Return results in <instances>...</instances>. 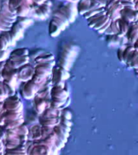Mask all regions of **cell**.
<instances>
[{
	"label": "cell",
	"instance_id": "35",
	"mask_svg": "<svg viewBox=\"0 0 138 155\" xmlns=\"http://www.w3.org/2000/svg\"><path fill=\"white\" fill-rule=\"evenodd\" d=\"M103 11H105L104 7H102V8H98V9H92V10H90V11H89V12H87V13H85V14L82 15V16L84 17V19H88L89 18H90V17L93 16V15L98 14V13L103 12Z\"/></svg>",
	"mask_w": 138,
	"mask_h": 155
},
{
	"label": "cell",
	"instance_id": "40",
	"mask_svg": "<svg viewBox=\"0 0 138 155\" xmlns=\"http://www.w3.org/2000/svg\"><path fill=\"white\" fill-rule=\"evenodd\" d=\"M10 53L7 50H0V62L1 61H5L9 58Z\"/></svg>",
	"mask_w": 138,
	"mask_h": 155
},
{
	"label": "cell",
	"instance_id": "1",
	"mask_svg": "<svg viewBox=\"0 0 138 155\" xmlns=\"http://www.w3.org/2000/svg\"><path fill=\"white\" fill-rule=\"evenodd\" d=\"M78 48L74 45H66L60 55L59 66L69 70L77 54Z\"/></svg>",
	"mask_w": 138,
	"mask_h": 155
},
{
	"label": "cell",
	"instance_id": "41",
	"mask_svg": "<svg viewBox=\"0 0 138 155\" xmlns=\"http://www.w3.org/2000/svg\"><path fill=\"white\" fill-rule=\"evenodd\" d=\"M54 145H55V146L57 147V149H58V150H61V149H63V148L65 147V143L63 142L62 140H60L59 138H56L55 141H54Z\"/></svg>",
	"mask_w": 138,
	"mask_h": 155
},
{
	"label": "cell",
	"instance_id": "9",
	"mask_svg": "<svg viewBox=\"0 0 138 155\" xmlns=\"http://www.w3.org/2000/svg\"><path fill=\"white\" fill-rule=\"evenodd\" d=\"M123 8V5L120 0L116 1L111 7L106 10V14L108 15L111 20H116L120 18V11Z\"/></svg>",
	"mask_w": 138,
	"mask_h": 155
},
{
	"label": "cell",
	"instance_id": "12",
	"mask_svg": "<svg viewBox=\"0 0 138 155\" xmlns=\"http://www.w3.org/2000/svg\"><path fill=\"white\" fill-rule=\"evenodd\" d=\"M28 154H53L52 150L48 147V145H46L45 144H42V143H36V144H33L32 143V148L30 150Z\"/></svg>",
	"mask_w": 138,
	"mask_h": 155
},
{
	"label": "cell",
	"instance_id": "16",
	"mask_svg": "<svg viewBox=\"0 0 138 155\" xmlns=\"http://www.w3.org/2000/svg\"><path fill=\"white\" fill-rule=\"evenodd\" d=\"M33 12L32 6H29L26 4L19 5V7L15 9L17 17H28L29 15H31Z\"/></svg>",
	"mask_w": 138,
	"mask_h": 155
},
{
	"label": "cell",
	"instance_id": "23",
	"mask_svg": "<svg viewBox=\"0 0 138 155\" xmlns=\"http://www.w3.org/2000/svg\"><path fill=\"white\" fill-rule=\"evenodd\" d=\"M4 153L5 154H28L26 146L20 144L11 150H5Z\"/></svg>",
	"mask_w": 138,
	"mask_h": 155
},
{
	"label": "cell",
	"instance_id": "2",
	"mask_svg": "<svg viewBox=\"0 0 138 155\" xmlns=\"http://www.w3.org/2000/svg\"><path fill=\"white\" fill-rule=\"evenodd\" d=\"M51 81L53 85L65 84V81L70 78V74L69 70H65L61 66H53L51 72Z\"/></svg>",
	"mask_w": 138,
	"mask_h": 155
},
{
	"label": "cell",
	"instance_id": "3",
	"mask_svg": "<svg viewBox=\"0 0 138 155\" xmlns=\"http://www.w3.org/2000/svg\"><path fill=\"white\" fill-rule=\"evenodd\" d=\"M24 105L21 99L16 95H11L3 100V110L4 111L23 112Z\"/></svg>",
	"mask_w": 138,
	"mask_h": 155
},
{
	"label": "cell",
	"instance_id": "36",
	"mask_svg": "<svg viewBox=\"0 0 138 155\" xmlns=\"http://www.w3.org/2000/svg\"><path fill=\"white\" fill-rule=\"evenodd\" d=\"M65 100H62V99H52L50 101V106L55 108L61 109V107L63 106V104L65 103Z\"/></svg>",
	"mask_w": 138,
	"mask_h": 155
},
{
	"label": "cell",
	"instance_id": "5",
	"mask_svg": "<svg viewBox=\"0 0 138 155\" xmlns=\"http://www.w3.org/2000/svg\"><path fill=\"white\" fill-rule=\"evenodd\" d=\"M35 73V68L33 65L27 63L17 69V77L18 80L23 82H25L28 80H31L32 75Z\"/></svg>",
	"mask_w": 138,
	"mask_h": 155
},
{
	"label": "cell",
	"instance_id": "7",
	"mask_svg": "<svg viewBox=\"0 0 138 155\" xmlns=\"http://www.w3.org/2000/svg\"><path fill=\"white\" fill-rule=\"evenodd\" d=\"M58 10H59V11L67 18L68 21L70 22V24L74 23V22L75 21L77 12V7L74 5V2H68L67 5L61 6V7H59Z\"/></svg>",
	"mask_w": 138,
	"mask_h": 155
},
{
	"label": "cell",
	"instance_id": "19",
	"mask_svg": "<svg viewBox=\"0 0 138 155\" xmlns=\"http://www.w3.org/2000/svg\"><path fill=\"white\" fill-rule=\"evenodd\" d=\"M117 22H118L119 32L116 35L120 36V37H124L127 32H128V30L129 28V26H130L131 24L125 21L124 19H121V18L117 19Z\"/></svg>",
	"mask_w": 138,
	"mask_h": 155
},
{
	"label": "cell",
	"instance_id": "25",
	"mask_svg": "<svg viewBox=\"0 0 138 155\" xmlns=\"http://www.w3.org/2000/svg\"><path fill=\"white\" fill-rule=\"evenodd\" d=\"M119 32V27L117 19L116 20H111V24L108 26V28L105 30L104 33L107 35H115Z\"/></svg>",
	"mask_w": 138,
	"mask_h": 155
},
{
	"label": "cell",
	"instance_id": "28",
	"mask_svg": "<svg viewBox=\"0 0 138 155\" xmlns=\"http://www.w3.org/2000/svg\"><path fill=\"white\" fill-rule=\"evenodd\" d=\"M123 37H120L116 34L115 35H107V41L109 45L111 46H116L118 45H122L120 41Z\"/></svg>",
	"mask_w": 138,
	"mask_h": 155
},
{
	"label": "cell",
	"instance_id": "37",
	"mask_svg": "<svg viewBox=\"0 0 138 155\" xmlns=\"http://www.w3.org/2000/svg\"><path fill=\"white\" fill-rule=\"evenodd\" d=\"M53 130V128L52 127H48V126H44V125H41V137L42 138L41 139H44V138H45L48 134H50Z\"/></svg>",
	"mask_w": 138,
	"mask_h": 155
},
{
	"label": "cell",
	"instance_id": "27",
	"mask_svg": "<svg viewBox=\"0 0 138 155\" xmlns=\"http://www.w3.org/2000/svg\"><path fill=\"white\" fill-rule=\"evenodd\" d=\"M105 14H106V11H103V12H99L98 14L94 15H93L92 17H90V18H89L88 19H87V22H88V26H89L90 28H93L94 25L97 24V22L99 21V19H100V18Z\"/></svg>",
	"mask_w": 138,
	"mask_h": 155
},
{
	"label": "cell",
	"instance_id": "38",
	"mask_svg": "<svg viewBox=\"0 0 138 155\" xmlns=\"http://www.w3.org/2000/svg\"><path fill=\"white\" fill-rule=\"evenodd\" d=\"M72 112H71L69 109H67V107L61 109V118L71 120V119H72Z\"/></svg>",
	"mask_w": 138,
	"mask_h": 155
},
{
	"label": "cell",
	"instance_id": "43",
	"mask_svg": "<svg viewBox=\"0 0 138 155\" xmlns=\"http://www.w3.org/2000/svg\"><path fill=\"white\" fill-rule=\"evenodd\" d=\"M111 19H110V20H109L108 22H107L106 24H104V26L102 27L101 28H99V30H97V31H98V32H99V34H103V33H104V31H105V30H106L107 28H108V26L109 25H110V24H111Z\"/></svg>",
	"mask_w": 138,
	"mask_h": 155
},
{
	"label": "cell",
	"instance_id": "29",
	"mask_svg": "<svg viewBox=\"0 0 138 155\" xmlns=\"http://www.w3.org/2000/svg\"><path fill=\"white\" fill-rule=\"evenodd\" d=\"M30 52H29L28 48H16L10 53L9 57H24V56H28Z\"/></svg>",
	"mask_w": 138,
	"mask_h": 155
},
{
	"label": "cell",
	"instance_id": "24",
	"mask_svg": "<svg viewBox=\"0 0 138 155\" xmlns=\"http://www.w3.org/2000/svg\"><path fill=\"white\" fill-rule=\"evenodd\" d=\"M24 123V117L23 118L18 119V120H4V124H3V128L4 129H9V128H16L20 124Z\"/></svg>",
	"mask_w": 138,
	"mask_h": 155
},
{
	"label": "cell",
	"instance_id": "17",
	"mask_svg": "<svg viewBox=\"0 0 138 155\" xmlns=\"http://www.w3.org/2000/svg\"><path fill=\"white\" fill-rule=\"evenodd\" d=\"M52 60H55L54 55L52 54L51 53H49V52H45V51H44L41 55H39L38 57H36V58H34L33 65H38V64H41V63L47 62V61H49Z\"/></svg>",
	"mask_w": 138,
	"mask_h": 155
},
{
	"label": "cell",
	"instance_id": "13",
	"mask_svg": "<svg viewBox=\"0 0 138 155\" xmlns=\"http://www.w3.org/2000/svg\"><path fill=\"white\" fill-rule=\"evenodd\" d=\"M24 28L18 22L15 21L14 24H12V28H11L9 31L15 41H18L24 37Z\"/></svg>",
	"mask_w": 138,
	"mask_h": 155
},
{
	"label": "cell",
	"instance_id": "33",
	"mask_svg": "<svg viewBox=\"0 0 138 155\" xmlns=\"http://www.w3.org/2000/svg\"><path fill=\"white\" fill-rule=\"evenodd\" d=\"M138 49H134L133 52V55H132V59H131V64L130 68L134 69V70H137L138 68Z\"/></svg>",
	"mask_w": 138,
	"mask_h": 155
},
{
	"label": "cell",
	"instance_id": "20",
	"mask_svg": "<svg viewBox=\"0 0 138 155\" xmlns=\"http://www.w3.org/2000/svg\"><path fill=\"white\" fill-rule=\"evenodd\" d=\"M77 12L80 15H83L90 11V0H79L77 4Z\"/></svg>",
	"mask_w": 138,
	"mask_h": 155
},
{
	"label": "cell",
	"instance_id": "34",
	"mask_svg": "<svg viewBox=\"0 0 138 155\" xmlns=\"http://www.w3.org/2000/svg\"><path fill=\"white\" fill-rule=\"evenodd\" d=\"M10 47L9 41L2 33L0 34V50H7Z\"/></svg>",
	"mask_w": 138,
	"mask_h": 155
},
{
	"label": "cell",
	"instance_id": "39",
	"mask_svg": "<svg viewBox=\"0 0 138 155\" xmlns=\"http://www.w3.org/2000/svg\"><path fill=\"white\" fill-rule=\"evenodd\" d=\"M2 34L3 36L7 39V41H9L10 46H15V44H16V41H15L13 37L12 36L11 33H10L9 31H2Z\"/></svg>",
	"mask_w": 138,
	"mask_h": 155
},
{
	"label": "cell",
	"instance_id": "18",
	"mask_svg": "<svg viewBox=\"0 0 138 155\" xmlns=\"http://www.w3.org/2000/svg\"><path fill=\"white\" fill-rule=\"evenodd\" d=\"M61 116H57V117H53V118H43L40 116L39 118V123L41 125L48 126L53 128L54 126L58 125L60 123Z\"/></svg>",
	"mask_w": 138,
	"mask_h": 155
},
{
	"label": "cell",
	"instance_id": "22",
	"mask_svg": "<svg viewBox=\"0 0 138 155\" xmlns=\"http://www.w3.org/2000/svg\"><path fill=\"white\" fill-rule=\"evenodd\" d=\"M53 133H55V135L57 136V137L62 140L63 142H67L68 137H70V133H67V132H65V130H63L62 128H61V127L59 125V124H58V125H56L53 127Z\"/></svg>",
	"mask_w": 138,
	"mask_h": 155
},
{
	"label": "cell",
	"instance_id": "11",
	"mask_svg": "<svg viewBox=\"0 0 138 155\" xmlns=\"http://www.w3.org/2000/svg\"><path fill=\"white\" fill-rule=\"evenodd\" d=\"M34 109L37 114L41 115L47 107H50V101H48V98H39L34 96Z\"/></svg>",
	"mask_w": 138,
	"mask_h": 155
},
{
	"label": "cell",
	"instance_id": "14",
	"mask_svg": "<svg viewBox=\"0 0 138 155\" xmlns=\"http://www.w3.org/2000/svg\"><path fill=\"white\" fill-rule=\"evenodd\" d=\"M128 41L131 45L135 43L136 41H137L138 38V28L136 22L132 23L129 26V28L128 30V32L126 34Z\"/></svg>",
	"mask_w": 138,
	"mask_h": 155
},
{
	"label": "cell",
	"instance_id": "45",
	"mask_svg": "<svg viewBox=\"0 0 138 155\" xmlns=\"http://www.w3.org/2000/svg\"><path fill=\"white\" fill-rule=\"evenodd\" d=\"M32 1H33V3H35V4L40 5L45 2V1H47V0H32Z\"/></svg>",
	"mask_w": 138,
	"mask_h": 155
},
{
	"label": "cell",
	"instance_id": "15",
	"mask_svg": "<svg viewBox=\"0 0 138 155\" xmlns=\"http://www.w3.org/2000/svg\"><path fill=\"white\" fill-rule=\"evenodd\" d=\"M41 124H35L29 129L28 133V139L29 140H40L42 138L41 137Z\"/></svg>",
	"mask_w": 138,
	"mask_h": 155
},
{
	"label": "cell",
	"instance_id": "48",
	"mask_svg": "<svg viewBox=\"0 0 138 155\" xmlns=\"http://www.w3.org/2000/svg\"><path fill=\"white\" fill-rule=\"evenodd\" d=\"M65 1H66V2H74H74H78L79 0H65Z\"/></svg>",
	"mask_w": 138,
	"mask_h": 155
},
{
	"label": "cell",
	"instance_id": "46",
	"mask_svg": "<svg viewBox=\"0 0 138 155\" xmlns=\"http://www.w3.org/2000/svg\"><path fill=\"white\" fill-rule=\"evenodd\" d=\"M4 145H0V154H2V153H4Z\"/></svg>",
	"mask_w": 138,
	"mask_h": 155
},
{
	"label": "cell",
	"instance_id": "42",
	"mask_svg": "<svg viewBox=\"0 0 138 155\" xmlns=\"http://www.w3.org/2000/svg\"><path fill=\"white\" fill-rule=\"evenodd\" d=\"M124 47H125V46L122 45L120 48H119L118 51H117V58H118L119 61H120L121 63H123V64H124V61H123V49H124Z\"/></svg>",
	"mask_w": 138,
	"mask_h": 155
},
{
	"label": "cell",
	"instance_id": "30",
	"mask_svg": "<svg viewBox=\"0 0 138 155\" xmlns=\"http://www.w3.org/2000/svg\"><path fill=\"white\" fill-rule=\"evenodd\" d=\"M16 21L21 25L24 29L28 27L31 26L33 24V20L28 17H17Z\"/></svg>",
	"mask_w": 138,
	"mask_h": 155
},
{
	"label": "cell",
	"instance_id": "44",
	"mask_svg": "<svg viewBox=\"0 0 138 155\" xmlns=\"http://www.w3.org/2000/svg\"><path fill=\"white\" fill-rule=\"evenodd\" d=\"M60 123L64 124V125L68 126V127H71L73 124L71 120H67V119H64V118H61Z\"/></svg>",
	"mask_w": 138,
	"mask_h": 155
},
{
	"label": "cell",
	"instance_id": "47",
	"mask_svg": "<svg viewBox=\"0 0 138 155\" xmlns=\"http://www.w3.org/2000/svg\"><path fill=\"white\" fill-rule=\"evenodd\" d=\"M3 111V101L0 102V115Z\"/></svg>",
	"mask_w": 138,
	"mask_h": 155
},
{
	"label": "cell",
	"instance_id": "21",
	"mask_svg": "<svg viewBox=\"0 0 138 155\" xmlns=\"http://www.w3.org/2000/svg\"><path fill=\"white\" fill-rule=\"evenodd\" d=\"M40 116L43 118H53L57 116H61V109L55 108L53 107H48Z\"/></svg>",
	"mask_w": 138,
	"mask_h": 155
},
{
	"label": "cell",
	"instance_id": "6",
	"mask_svg": "<svg viewBox=\"0 0 138 155\" xmlns=\"http://www.w3.org/2000/svg\"><path fill=\"white\" fill-rule=\"evenodd\" d=\"M70 96V91L66 85H53L50 90V97L52 99H58L65 100Z\"/></svg>",
	"mask_w": 138,
	"mask_h": 155
},
{
	"label": "cell",
	"instance_id": "10",
	"mask_svg": "<svg viewBox=\"0 0 138 155\" xmlns=\"http://www.w3.org/2000/svg\"><path fill=\"white\" fill-rule=\"evenodd\" d=\"M120 18L124 19L129 24L137 21L138 12L137 10H133L130 8L123 7L120 11Z\"/></svg>",
	"mask_w": 138,
	"mask_h": 155
},
{
	"label": "cell",
	"instance_id": "26",
	"mask_svg": "<svg viewBox=\"0 0 138 155\" xmlns=\"http://www.w3.org/2000/svg\"><path fill=\"white\" fill-rule=\"evenodd\" d=\"M48 78L45 77V76H44L42 74H40L38 73H34L33 75H32V77H31V80L32 82H34L36 84H38L40 87H42L44 84V82L47 81Z\"/></svg>",
	"mask_w": 138,
	"mask_h": 155
},
{
	"label": "cell",
	"instance_id": "4",
	"mask_svg": "<svg viewBox=\"0 0 138 155\" xmlns=\"http://www.w3.org/2000/svg\"><path fill=\"white\" fill-rule=\"evenodd\" d=\"M41 87L36 84L31 80H28L24 82V84L20 87V94L22 97L25 99H32L36 95Z\"/></svg>",
	"mask_w": 138,
	"mask_h": 155
},
{
	"label": "cell",
	"instance_id": "32",
	"mask_svg": "<svg viewBox=\"0 0 138 155\" xmlns=\"http://www.w3.org/2000/svg\"><path fill=\"white\" fill-rule=\"evenodd\" d=\"M109 20H110V18L108 17V15H107V14L104 15H103V16L100 18V19H99V21L97 22V24L94 25V28H93V29H94V30H95V31L99 30V28H101L102 27L104 26V24H106L107 22H108Z\"/></svg>",
	"mask_w": 138,
	"mask_h": 155
},
{
	"label": "cell",
	"instance_id": "31",
	"mask_svg": "<svg viewBox=\"0 0 138 155\" xmlns=\"http://www.w3.org/2000/svg\"><path fill=\"white\" fill-rule=\"evenodd\" d=\"M53 17H56V18L59 19L61 22H62L63 24H65L66 27H68L70 25V22L68 21L67 18H66L59 10H56L55 12H54V13L53 14Z\"/></svg>",
	"mask_w": 138,
	"mask_h": 155
},
{
	"label": "cell",
	"instance_id": "8",
	"mask_svg": "<svg viewBox=\"0 0 138 155\" xmlns=\"http://www.w3.org/2000/svg\"><path fill=\"white\" fill-rule=\"evenodd\" d=\"M67 27L63 24L62 22L55 17H53L48 25V32L52 37H57L61 34V32L64 31Z\"/></svg>",
	"mask_w": 138,
	"mask_h": 155
}]
</instances>
